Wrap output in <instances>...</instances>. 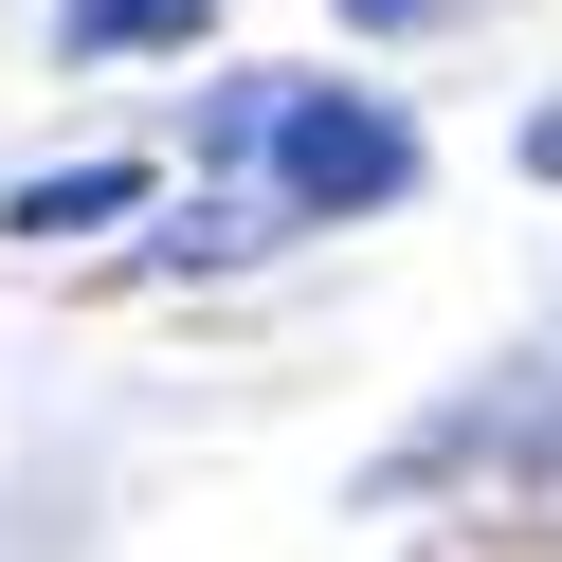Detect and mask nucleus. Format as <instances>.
<instances>
[{"label":"nucleus","instance_id":"obj_1","mask_svg":"<svg viewBox=\"0 0 562 562\" xmlns=\"http://www.w3.org/2000/svg\"><path fill=\"white\" fill-rule=\"evenodd\" d=\"M272 182H291V218H363V200L417 182V127L345 110V91H291V110H272Z\"/></svg>","mask_w":562,"mask_h":562},{"label":"nucleus","instance_id":"obj_2","mask_svg":"<svg viewBox=\"0 0 562 562\" xmlns=\"http://www.w3.org/2000/svg\"><path fill=\"white\" fill-rule=\"evenodd\" d=\"M127 200H146V164H55V182H19V200H0V218H19V236H37V255H55V236H110Z\"/></svg>","mask_w":562,"mask_h":562},{"label":"nucleus","instance_id":"obj_3","mask_svg":"<svg viewBox=\"0 0 562 562\" xmlns=\"http://www.w3.org/2000/svg\"><path fill=\"white\" fill-rule=\"evenodd\" d=\"M218 37V0H74V55H182Z\"/></svg>","mask_w":562,"mask_h":562},{"label":"nucleus","instance_id":"obj_4","mask_svg":"<svg viewBox=\"0 0 562 562\" xmlns=\"http://www.w3.org/2000/svg\"><path fill=\"white\" fill-rule=\"evenodd\" d=\"M345 19H363V37H400V19H436V0H345Z\"/></svg>","mask_w":562,"mask_h":562}]
</instances>
